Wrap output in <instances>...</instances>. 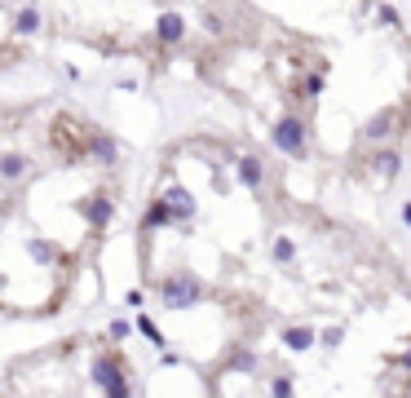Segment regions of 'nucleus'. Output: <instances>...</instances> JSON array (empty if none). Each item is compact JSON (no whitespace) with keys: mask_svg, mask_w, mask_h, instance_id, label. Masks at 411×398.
<instances>
[{"mask_svg":"<svg viewBox=\"0 0 411 398\" xmlns=\"http://www.w3.org/2000/svg\"><path fill=\"white\" fill-rule=\"evenodd\" d=\"M124 204V147L62 93L0 98V319L53 323Z\"/></svg>","mask_w":411,"mask_h":398,"instance_id":"nucleus-1","label":"nucleus"},{"mask_svg":"<svg viewBox=\"0 0 411 398\" xmlns=\"http://www.w3.org/2000/svg\"><path fill=\"white\" fill-rule=\"evenodd\" d=\"M270 138H274V147L279 151H287V155H301L305 151V128H301V119H279V124L270 128Z\"/></svg>","mask_w":411,"mask_h":398,"instance_id":"nucleus-2","label":"nucleus"},{"mask_svg":"<svg viewBox=\"0 0 411 398\" xmlns=\"http://www.w3.org/2000/svg\"><path fill=\"white\" fill-rule=\"evenodd\" d=\"M235 168H239V182H244V186H261L265 182V164L257 160V155H239Z\"/></svg>","mask_w":411,"mask_h":398,"instance_id":"nucleus-3","label":"nucleus"},{"mask_svg":"<svg viewBox=\"0 0 411 398\" xmlns=\"http://www.w3.org/2000/svg\"><path fill=\"white\" fill-rule=\"evenodd\" d=\"M283 341H287V349H310L314 345V332L310 328H292V332H283Z\"/></svg>","mask_w":411,"mask_h":398,"instance_id":"nucleus-4","label":"nucleus"},{"mask_svg":"<svg viewBox=\"0 0 411 398\" xmlns=\"http://www.w3.org/2000/svg\"><path fill=\"white\" fill-rule=\"evenodd\" d=\"M292 257H296V244L279 235V239H274V261H292Z\"/></svg>","mask_w":411,"mask_h":398,"instance_id":"nucleus-5","label":"nucleus"},{"mask_svg":"<svg viewBox=\"0 0 411 398\" xmlns=\"http://www.w3.org/2000/svg\"><path fill=\"white\" fill-rule=\"evenodd\" d=\"M376 168H380L385 177H394V173H398V155H394V151H380V155H376Z\"/></svg>","mask_w":411,"mask_h":398,"instance_id":"nucleus-6","label":"nucleus"},{"mask_svg":"<svg viewBox=\"0 0 411 398\" xmlns=\"http://www.w3.org/2000/svg\"><path fill=\"white\" fill-rule=\"evenodd\" d=\"M394 124H389V119H376V124H367V138H385V133H389Z\"/></svg>","mask_w":411,"mask_h":398,"instance_id":"nucleus-7","label":"nucleus"},{"mask_svg":"<svg viewBox=\"0 0 411 398\" xmlns=\"http://www.w3.org/2000/svg\"><path fill=\"white\" fill-rule=\"evenodd\" d=\"M403 226H411V204H403Z\"/></svg>","mask_w":411,"mask_h":398,"instance_id":"nucleus-8","label":"nucleus"}]
</instances>
